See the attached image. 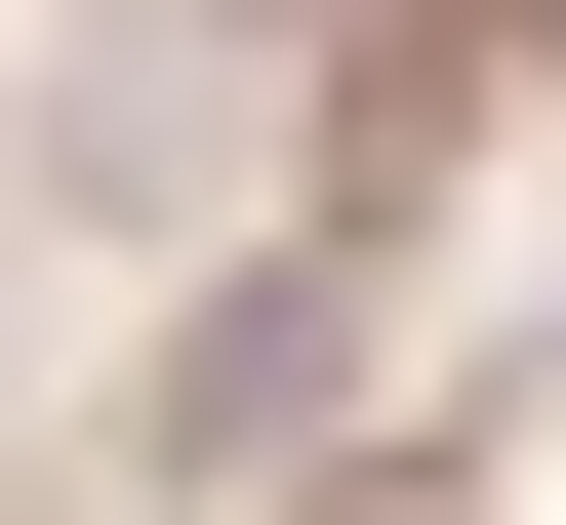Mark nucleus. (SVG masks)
Segmentation results:
<instances>
[{
    "label": "nucleus",
    "mask_w": 566,
    "mask_h": 525,
    "mask_svg": "<svg viewBox=\"0 0 566 525\" xmlns=\"http://www.w3.org/2000/svg\"><path fill=\"white\" fill-rule=\"evenodd\" d=\"M324 405H365V202H283V243L202 283V364H163V444H202V485H243V444H324Z\"/></svg>",
    "instance_id": "f03ea898"
},
{
    "label": "nucleus",
    "mask_w": 566,
    "mask_h": 525,
    "mask_svg": "<svg viewBox=\"0 0 566 525\" xmlns=\"http://www.w3.org/2000/svg\"><path fill=\"white\" fill-rule=\"evenodd\" d=\"M324 525H446V485H324Z\"/></svg>",
    "instance_id": "7ed1b4c3"
},
{
    "label": "nucleus",
    "mask_w": 566,
    "mask_h": 525,
    "mask_svg": "<svg viewBox=\"0 0 566 525\" xmlns=\"http://www.w3.org/2000/svg\"><path fill=\"white\" fill-rule=\"evenodd\" d=\"M41 202H82V243H163V202H243V41H202V0H122V41H41Z\"/></svg>",
    "instance_id": "f257e3e1"
}]
</instances>
